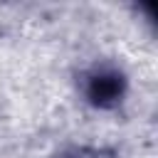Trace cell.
Instances as JSON below:
<instances>
[{"mask_svg": "<svg viewBox=\"0 0 158 158\" xmlns=\"http://www.w3.org/2000/svg\"><path fill=\"white\" fill-rule=\"evenodd\" d=\"M57 158H114V153H109L104 148H86V146H81V148H69V151H64Z\"/></svg>", "mask_w": 158, "mask_h": 158, "instance_id": "7a4b0ae2", "label": "cell"}, {"mask_svg": "<svg viewBox=\"0 0 158 158\" xmlns=\"http://www.w3.org/2000/svg\"><path fill=\"white\" fill-rule=\"evenodd\" d=\"M126 91V79L116 67H91L81 74V94L84 101L94 109H114L121 104Z\"/></svg>", "mask_w": 158, "mask_h": 158, "instance_id": "6da1fadb", "label": "cell"}]
</instances>
